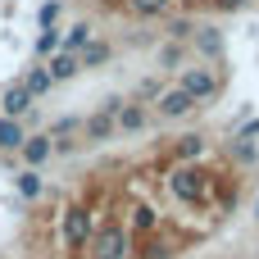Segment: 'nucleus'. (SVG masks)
I'll list each match as a JSON object with an SVG mask.
<instances>
[{"label": "nucleus", "instance_id": "obj_1", "mask_svg": "<svg viewBox=\"0 0 259 259\" xmlns=\"http://www.w3.org/2000/svg\"><path fill=\"white\" fill-rule=\"evenodd\" d=\"M87 241H91V259H127V250H132V232L123 223H109V228L91 232Z\"/></svg>", "mask_w": 259, "mask_h": 259}, {"label": "nucleus", "instance_id": "obj_2", "mask_svg": "<svg viewBox=\"0 0 259 259\" xmlns=\"http://www.w3.org/2000/svg\"><path fill=\"white\" fill-rule=\"evenodd\" d=\"M182 91H187L196 105H205V100H214V96L223 91V77H219L214 68H187V73H182Z\"/></svg>", "mask_w": 259, "mask_h": 259}, {"label": "nucleus", "instance_id": "obj_3", "mask_svg": "<svg viewBox=\"0 0 259 259\" xmlns=\"http://www.w3.org/2000/svg\"><path fill=\"white\" fill-rule=\"evenodd\" d=\"M87 237H91L87 209H82V205H68V209H64V246H68V250H82Z\"/></svg>", "mask_w": 259, "mask_h": 259}, {"label": "nucleus", "instance_id": "obj_4", "mask_svg": "<svg viewBox=\"0 0 259 259\" xmlns=\"http://www.w3.org/2000/svg\"><path fill=\"white\" fill-rule=\"evenodd\" d=\"M191 109H196V100H191L182 87H178V91H164V96H159V114H164V118H187Z\"/></svg>", "mask_w": 259, "mask_h": 259}, {"label": "nucleus", "instance_id": "obj_5", "mask_svg": "<svg viewBox=\"0 0 259 259\" xmlns=\"http://www.w3.org/2000/svg\"><path fill=\"white\" fill-rule=\"evenodd\" d=\"M18 150H23V159L36 168V164H46V159H50V137H23V146H18Z\"/></svg>", "mask_w": 259, "mask_h": 259}, {"label": "nucleus", "instance_id": "obj_6", "mask_svg": "<svg viewBox=\"0 0 259 259\" xmlns=\"http://www.w3.org/2000/svg\"><path fill=\"white\" fill-rule=\"evenodd\" d=\"M23 146V127H18V118H0V150H18Z\"/></svg>", "mask_w": 259, "mask_h": 259}, {"label": "nucleus", "instance_id": "obj_7", "mask_svg": "<svg viewBox=\"0 0 259 259\" xmlns=\"http://www.w3.org/2000/svg\"><path fill=\"white\" fill-rule=\"evenodd\" d=\"M27 105H32L27 87H9V91H5V114H9V118H18V114H23Z\"/></svg>", "mask_w": 259, "mask_h": 259}, {"label": "nucleus", "instance_id": "obj_8", "mask_svg": "<svg viewBox=\"0 0 259 259\" xmlns=\"http://www.w3.org/2000/svg\"><path fill=\"white\" fill-rule=\"evenodd\" d=\"M155 223H159V219H155V209H150V205H137V209H132V228H127V232H132V237H137V232H155Z\"/></svg>", "mask_w": 259, "mask_h": 259}, {"label": "nucleus", "instance_id": "obj_9", "mask_svg": "<svg viewBox=\"0 0 259 259\" xmlns=\"http://www.w3.org/2000/svg\"><path fill=\"white\" fill-rule=\"evenodd\" d=\"M50 82H55V77H50V68H36V73H27V82H23V87H27V96H41V91H50Z\"/></svg>", "mask_w": 259, "mask_h": 259}, {"label": "nucleus", "instance_id": "obj_10", "mask_svg": "<svg viewBox=\"0 0 259 259\" xmlns=\"http://www.w3.org/2000/svg\"><path fill=\"white\" fill-rule=\"evenodd\" d=\"M18 191L32 200V196H41V178H36V168H27V173H18Z\"/></svg>", "mask_w": 259, "mask_h": 259}, {"label": "nucleus", "instance_id": "obj_11", "mask_svg": "<svg viewBox=\"0 0 259 259\" xmlns=\"http://www.w3.org/2000/svg\"><path fill=\"white\" fill-rule=\"evenodd\" d=\"M73 73H77V64H73L68 55H59V59L50 64V77H73Z\"/></svg>", "mask_w": 259, "mask_h": 259}, {"label": "nucleus", "instance_id": "obj_12", "mask_svg": "<svg viewBox=\"0 0 259 259\" xmlns=\"http://www.w3.org/2000/svg\"><path fill=\"white\" fill-rule=\"evenodd\" d=\"M105 55H109V50H105V46H87V50H82V64H100V59H105Z\"/></svg>", "mask_w": 259, "mask_h": 259}]
</instances>
